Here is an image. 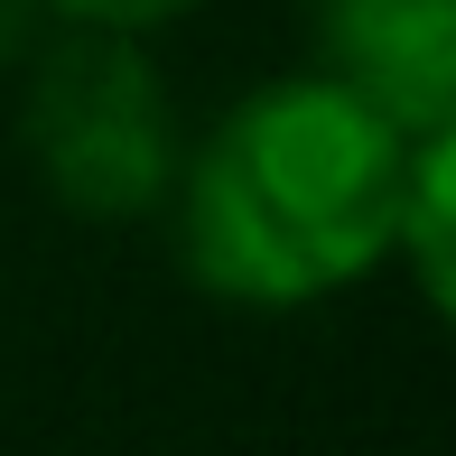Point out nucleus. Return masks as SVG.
Masks as SVG:
<instances>
[{"mask_svg":"<svg viewBox=\"0 0 456 456\" xmlns=\"http://www.w3.org/2000/svg\"><path fill=\"white\" fill-rule=\"evenodd\" d=\"M410 140L336 75H271L177 159V252L233 307H317L391 261Z\"/></svg>","mask_w":456,"mask_h":456,"instance_id":"1","label":"nucleus"},{"mask_svg":"<svg viewBox=\"0 0 456 456\" xmlns=\"http://www.w3.org/2000/svg\"><path fill=\"white\" fill-rule=\"evenodd\" d=\"M19 140H28V168L47 177V196L94 224L159 215L186 159L168 75L150 66V47L131 28H85V19H66L28 56Z\"/></svg>","mask_w":456,"mask_h":456,"instance_id":"2","label":"nucleus"},{"mask_svg":"<svg viewBox=\"0 0 456 456\" xmlns=\"http://www.w3.org/2000/svg\"><path fill=\"white\" fill-rule=\"evenodd\" d=\"M317 10V75L401 140L456 131V0H307Z\"/></svg>","mask_w":456,"mask_h":456,"instance_id":"3","label":"nucleus"},{"mask_svg":"<svg viewBox=\"0 0 456 456\" xmlns=\"http://www.w3.org/2000/svg\"><path fill=\"white\" fill-rule=\"evenodd\" d=\"M447 233H456V131L410 140V177H401V215H391V261H410L428 307L456 298L447 280Z\"/></svg>","mask_w":456,"mask_h":456,"instance_id":"4","label":"nucleus"},{"mask_svg":"<svg viewBox=\"0 0 456 456\" xmlns=\"http://www.w3.org/2000/svg\"><path fill=\"white\" fill-rule=\"evenodd\" d=\"M196 0H56V19H85V28H168V19H186Z\"/></svg>","mask_w":456,"mask_h":456,"instance_id":"5","label":"nucleus"},{"mask_svg":"<svg viewBox=\"0 0 456 456\" xmlns=\"http://www.w3.org/2000/svg\"><path fill=\"white\" fill-rule=\"evenodd\" d=\"M56 28H66V19H56V0H0V75L28 66Z\"/></svg>","mask_w":456,"mask_h":456,"instance_id":"6","label":"nucleus"}]
</instances>
